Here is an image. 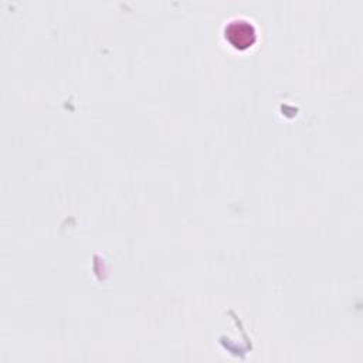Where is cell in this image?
Here are the masks:
<instances>
[{"instance_id": "1", "label": "cell", "mask_w": 363, "mask_h": 363, "mask_svg": "<svg viewBox=\"0 0 363 363\" xmlns=\"http://www.w3.org/2000/svg\"><path fill=\"white\" fill-rule=\"evenodd\" d=\"M225 38L233 47L244 50L254 44L255 28L244 18H235L225 26Z\"/></svg>"}]
</instances>
